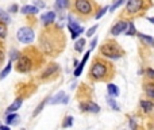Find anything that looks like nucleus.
<instances>
[{
	"mask_svg": "<svg viewBox=\"0 0 154 130\" xmlns=\"http://www.w3.org/2000/svg\"><path fill=\"white\" fill-rule=\"evenodd\" d=\"M10 11H11V12H16V11H18V5L12 4V5H11V8H10Z\"/></svg>",
	"mask_w": 154,
	"mask_h": 130,
	"instance_id": "nucleus-35",
	"label": "nucleus"
},
{
	"mask_svg": "<svg viewBox=\"0 0 154 130\" xmlns=\"http://www.w3.org/2000/svg\"><path fill=\"white\" fill-rule=\"evenodd\" d=\"M146 73H147V76H149V77L154 79V70H153V69H150V68H149V69L146 70Z\"/></svg>",
	"mask_w": 154,
	"mask_h": 130,
	"instance_id": "nucleus-33",
	"label": "nucleus"
},
{
	"mask_svg": "<svg viewBox=\"0 0 154 130\" xmlns=\"http://www.w3.org/2000/svg\"><path fill=\"white\" fill-rule=\"evenodd\" d=\"M126 34L127 35H135V34H137V31H135V27H134V24H132L131 22L128 23V29L126 30Z\"/></svg>",
	"mask_w": 154,
	"mask_h": 130,
	"instance_id": "nucleus-25",
	"label": "nucleus"
},
{
	"mask_svg": "<svg viewBox=\"0 0 154 130\" xmlns=\"http://www.w3.org/2000/svg\"><path fill=\"white\" fill-rule=\"evenodd\" d=\"M84 46H85V39L81 38V39H77V42L74 43V49L77 51H83L84 50Z\"/></svg>",
	"mask_w": 154,
	"mask_h": 130,
	"instance_id": "nucleus-21",
	"label": "nucleus"
},
{
	"mask_svg": "<svg viewBox=\"0 0 154 130\" xmlns=\"http://www.w3.org/2000/svg\"><path fill=\"white\" fill-rule=\"evenodd\" d=\"M22 14H37L38 12V7H35V5H24V7H22L20 10Z\"/></svg>",
	"mask_w": 154,
	"mask_h": 130,
	"instance_id": "nucleus-14",
	"label": "nucleus"
},
{
	"mask_svg": "<svg viewBox=\"0 0 154 130\" xmlns=\"http://www.w3.org/2000/svg\"><path fill=\"white\" fill-rule=\"evenodd\" d=\"M127 27H128V23L127 22H118V23L115 24V26L112 27V30H111V32H112L113 35H119L120 32L126 31Z\"/></svg>",
	"mask_w": 154,
	"mask_h": 130,
	"instance_id": "nucleus-10",
	"label": "nucleus"
},
{
	"mask_svg": "<svg viewBox=\"0 0 154 130\" xmlns=\"http://www.w3.org/2000/svg\"><path fill=\"white\" fill-rule=\"evenodd\" d=\"M56 5L59 10H65L69 5V0H56Z\"/></svg>",
	"mask_w": 154,
	"mask_h": 130,
	"instance_id": "nucleus-22",
	"label": "nucleus"
},
{
	"mask_svg": "<svg viewBox=\"0 0 154 130\" xmlns=\"http://www.w3.org/2000/svg\"><path fill=\"white\" fill-rule=\"evenodd\" d=\"M100 51H101L103 56L110 57V58H119V57L122 56L119 48L113 42H108V43H105V45H103Z\"/></svg>",
	"mask_w": 154,
	"mask_h": 130,
	"instance_id": "nucleus-1",
	"label": "nucleus"
},
{
	"mask_svg": "<svg viewBox=\"0 0 154 130\" xmlns=\"http://www.w3.org/2000/svg\"><path fill=\"white\" fill-rule=\"evenodd\" d=\"M68 100H69V98L65 95V92L64 91H59L58 94H57L56 96L50 100V103H51V104H59V103H64V104H65V103H68Z\"/></svg>",
	"mask_w": 154,
	"mask_h": 130,
	"instance_id": "nucleus-9",
	"label": "nucleus"
},
{
	"mask_svg": "<svg viewBox=\"0 0 154 130\" xmlns=\"http://www.w3.org/2000/svg\"><path fill=\"white\" fill-rule=\"evenodd\" d=\"M107 11H108V7H104V8H101V10H100L99 12L96 14V19H100V18H101L103 15H104L105 12H107Z\"/></svg>",
	"mask_w": 154,
	"mask_h": 130,
	"instance_id": "nucleus-29",
	"label": "nucleus"
},
{
	"mask_svg": "<svg viewBox=\"0 0 154 130\" xmlns=\"http://www.w3.org/2000/svg\"><path fill=\"white\" fill-rule=\"evenodd\" d=\"M140 107H142L146 113H150L154 108V104L151 102H149V100H142V102H140Z\"/></svg>",
	"mask_w": 154,
	"mask_h": 130,
	"instance_id": "nucleus-16",
	"label": "nucleus"
},
{
	"mask_svg": "<svg viewBox=\"0 0 154 130\" xmlns=\"http://www.w3.org/2000/svg\"><path fill=\"white\" fill-rule=\"evenodd\" d=\"M145 91L149 98H153L154 99V84H147V85L145 87Z\"/></svg>",
	"mask_w": 154,
	"mask_h": 130,
	"instance_id": "nucleus-23",
	"label": "nucleus"
},
{
	"mask_svg": "<svg viewBox=\"0 0 154 130\" xmlns=\"http://www.w3.org/2000/svg\"><path fill=\"white\" fill-rule=\"evenodd\" d=\"M80 107H81V110H83V111H89V113H99V111H100V107L97 104H95L93 102L81 103Z\"/></svg>",
	"mask_w": 154,
	"mask_h": 130,
	"instance_id": "nucleus-8",
	"label": "nucleus"
},
{
	"mask_svg": "<svg viewBox=\"0 0 154 130\" xmlns=\"http://www.w3.org/2000/svg\"><path fill=\"white\" fill-rule=\"evenodd\" d=\"M54 19H56V14H54L53 11L41 15V20H42L45 24H49V23H51V22H54Z\"/></svg>",
	"mask_w": 154,
	"mask_h": 130,
	"instance_id": "nucleus-12",
	"label": "nucleus"
},
{
	"mask_svg": "<svg viewBox=\"0 0 154 130\" xmlns=\"http://www.w3.org/2000/svg\"><path fill=\"white\" fill-rule=\"evenodd\" d=\"M0 22L2 23H4V24H8L11 22V19H10V16H8V14L5 12V11H3L2 8H0Z\"/></svg>",
	"mask_w": 154,
	"mask_h": 130,
	"instance_id": "nucleus-18",
	"label": "nucleus"
},
{
	"mask_svg": "<svg viewBox=\"0 0 154 130\" xmlns=\"http://www.w3.org/2000/svg\"><path fill=\"white\" fill-rule=\"evenodd\" d=\"M76 10L81 14H89L92 10L91 3L88 0H76Z\"/></svg>",
	"mask_w": 154,
	"mask_h": 130,
	"instance_id": "nucleus-6",
	"label": "nucleus"
},
{
	"mask_svg": "<svg viewBox=\"0 0 154 130\" xmlns=\"http://www.w3.org/2000/svg\"><path fill=\"white\" fill-rule=\"evenodd\" d=\"M105 73H107V67H105L104 64H101V62L93 64V67H92V69H91V75H92V77H95V79L104 77Z\"/></svg>",
	"mask_w": 154,
	"mask_h": 130,
	"instance_id": "nucleus-3",
	"label": "nucleus"
},
{
	"mask_svg": "<svg viewBox=\"0 0 154 130\" xmlns=\"http://www.w3.org/2000/svg\"><path fill=\"white\" fill-rule=\"evenodd\" d=\"M73 125V116H66V119H65V122L62 123V126L64 127H69Z\"/></svg>",
	"mask_w": 154,
	"mask_h": 130,
	"instance_id": "nucleus-27",
	"label": "nucleus"
},
{
	"mask_svg": "<svg viewBox=\"0 0 154 130\" xmlns=\"http://www.w3.org/2000/svg\"><path fill=\"white\" fill-rule=\"evenodd\" d=\"M45 103H46V100H45V102H42V103H41L39 106H38V108H37V110L34 111V116H35V115H38V113H39V111H41V110H42V108H43V106H45Z\"/></svg>",
	"mask_w": 154,
	"mask_h": 130,
	"instance_id": "nucleus-32",
	"label": "nucleus"
},
{
	"mask_svg": "<svg viewBox=\"0 0 154 130\" xmlns=\"http://www.w3.org/2000/svg\"><path fill=\"white\" fill-rule=\"evenodd\" d=\"M107 89H108V95H110V96H118L119 95V88L115 84H108Z\"/></svg>",
	"mask_w": 154,
	"mask_h": 130,
	"instance_id": "nucleus-15",
	"label": "nucleus"
},
{
	"mask_svg": "<svg viewBox=\"0 0 154 130\" xmlns=\"http://www.w3.org/2000/svg\"><path fill=\"white\" fill-rule=\"evenodd\" d=\"M96 30H97V24H95L93 27H91V29L88 30V32H86V37H92V35L96 32Z\"/></svg>",
	"mask_w": 154,
	"mask_h": 130,
	"instance_id": "nucleus-30",
	"label": "nucleus"
},
{
	"mask_svg": "<svg viewBox=\"0 0 154 130\" xmlns=\"http://www.w3.org/2000/svg\"><path fill=\"white\" fill-rule=\"evenodd\" d=\"M69 30H70V34H72V38L73 39H76V38L78 37V35L81 34V32H84V27L78 26L76 22H73V18L72 16H69Z\"/></svg>",
	"mask_w": 154,
	"mask_h": 130,
	"instance_id": "nucleus-5",
	"label": "nucleus"
},
{
	"mask_svg": "<svg viewBox=\"0 0 154 130\" xmlns=\"http://www.w3.org/2000/svg\"><path fill=\"white\" fill-rule=\"evenodd\" d=\"M107 102H108V104H110L111 107L113 108V110H116V111H119V110H120V108H119V104L115 102V100L112 99V98H108V99H107Z\"/></svg>",
	"mask_w": 154,
	"mask_h": 130,
	"instance_id": "nucleus-24",
	"label": "nucleus"
},
{
	"mask_svg": "<svg viewBox=\"0 0 154 130\" xmlns=\"http://www.w3.org/2000/svg\"><path fill=\"white\" fill-rule=\"evenodd\" d=\"M15 119H18V115H16V114H14V113H10V114H7L5 122H7V125H14V123H16Z\"/></svg>",
	"mask_w": 154,
	"mask_h": 130,
	"instance_id": "nucleus-20",
	"label": "nucleus"
},
{
	"mask_svg": "<svg viewBox=\"0 0 154 130\" xmlns=\"http://www.w3.org/2000/svg\"><path fill=\"white\" fill-rule=\"evenodd\" d=\"M7 35V30H5L4 23H0V38H4Z\"/></svg>",
	"mask_w": 154,
	"mask_h": 130,
	"instance_id": "nucleus-28",
	"label": "nucleus"
},
{
	"mask_svg": "<svg viewBox=\"0 0 154 130\" xmlns=\"http://www.w3.org/2000/svg\"><path fill=\"white\" fill-rule=\"evenodd\" d=\"M57 69H58V67H57V65H51V67H49V68H47V70H46V72L43 73V76H45V77H47V76L50 75V73H54Z\"/></svg>",
	"mask_w": 154,
	"mask_h": 130,
	"instance_id": "nucleus-26",
	"label": "nucleus"
},
{
	"mask_svg": "<svg viewBox=\"0 0 154 130\" xmlns=\"http://www.w3.org/2000/svg\"><path fill=\"white\" fill-rule=\"evenodd\" d=\"M30 67H31V62H30L29 57L22 56L18 58V64H16L18 72H27V70H30Z\"/></svg>",
	"mask_w": 154,
	"mask_h": 130,
	"instance_id": "nucleus-4",
	"label": "nucleus"
},
{
	"mask_svg": "<svg viewBox=\"0 0 154 130\" xmlns=\"http://www.w3.org/2000/svg\"><path fill=\"white\" fill-rule=\"evenodd\" d=\"M96 42H97V39H96V38H95V39L91 42V49H93L95 46H96Z\"/></svg>",
	"mask_w": 154,
	"mask_h": 130,
	"instance_id": "nucleus-36",
	"label": "nucleus"
},
{
	"mask_svg": "<svg viewBox=\"0 0 154 130\" xmlns=\"http://www.w3.org/2000/svg\"><path fill=\"white\" fill-rule=\"evenodd\" d=\"M138 37H139L145 43H147V45H150V46H153V45H154V38H153V37H149V35L140 34V32L138 34Z\"/></svg>",
	"mask_w": 154,
	"mask_h": 130,
	"instance_id": "nucleus-17",
	"label": "nucleus"
},
{
	"mask_svg": "<svg viewBox=\"0 0 154 130\" xmlns=\"http://www.w3.org/2000/svg\"><path fill=\"white\" fill-rule=\"evenodd\" d=\"M11 68H12V64H11V62H8L7 67H5L4 69H3L2 72H0V80H3V79L7 77V75L11 72Z\"/></svg>",
	"mask_w": 154,
	"mask_h": 130,
	"instance_id": "nucleus-19",
	"label": "nucleus"
},
{
	"mask_svg": "<svg viewBox=\"0 0 154 130\" xmlns=\"http://www.w3.org/2000/svg\"><path fill=\"white\" fill-rule=\"evenodd\" d=\"M16 37L22 43H30L34 41V31L30 27H20L16 32Z\"/></svg>",
	"mask_w": 154,
	"mask_h": 130,
	"instance_id": "nucleus-2",
	"label": "nucleus"
},
{
	"mask_svg": "<svg viewBox=\"0 0 154 130\" xmlns=\"http://www.w3.org/2000/svg\"><path fill=\"white\" fill-rule=\"evenodd\" d=\"M20 106H22V99H20V98H18V99H16L15 102L12 103V104L8 106V108H7V111H5V114L15 113L16 110H19V107H20Z\"/></svg>",
	"mask_w": 154,
	"mask_h": 130,
	"instance_id": "nucleus-13",
	"label": "nucleus"
},
{
	"mask_svg": "<svg viewBox=\"0 0 154 130\" xmlns=\"http://www.w3.org/2000/svg\"><path fill=\"white\" fill-rule=\"evenodd\" d=\"M123 3H124V0H118V2H116L115 4H113L112 7H111V11H115L116 8H118V7H120V5L123 4Z\"/></svg>",
	"mask_w": 154,
	"mask_h": 130,
	"instance_id": "nucleus-31",
	"label": "nucleus"
},
{
	"mask_svg": "<svg viewBox=\"0 0 154 130\" xmlns=\"http://www.w3.org/2000/svg\"><path fill=\"white\" fill-rule=\"evenodd\" d=\"M149 20H150L151 23H154V18H149Z\"/></svg>",
	"mask_w": 154,
	"mask_h": 130,
	"instance_id": "nucleus-38",
	"label": "nucleus"
},
{
	"mask_svg": "<svg viewBox=\"0 0 154 130\" xmlns=\"http://www.w3.org/2000/svg\"><path fill=\"white\" fill-rule=\"evenodd\" d=\"M89 54H91V51H86V53H85V56H84V58L81 60L80 65H78V67L76 68L74 73H73V75H74L76 77H78V76L81 75V72H83V69H84V65L86 64V61H88V58H89Z\"/></svg>",
	"mask_w": 154,
	"mask_h": 130,
	"instance_id": "nucleus-11",
	"label": "nucleus"
},
{
	"mask_svg": "<svg viewBox=\"0 0 154 130\" xmlns=\"http://www.w3.org/2000/svg\"><path fill=\"white\" fill-rule=\"evenodd\" d=\"M35 4H37V7H41V8L45 7V3L42 0H35Z\"/></svg>",
	"mask_w": 154,
	"mask_h": 130,
	"instance_id": "nucleus-34",
	"label": "nucleus"
},
{
	"mask_svg": "<svg viewBox=\"0 0 154 130\" xmlns=\"http://www.w3.org/2000/svg\"><path fill=\"white\" fill-rule=\"evenodd\" d=\"M142 7V0H128L127 2V11L131 14L138 12Z\"/></svg>",
	"mask_w": 154,
	"mask_h": 130,
	"instance_id": "nucleus-7",
	"label": "nucleus"
},
{
	"mask_svg": "<svg viewBox=\"0 0 154 130\" xmlns=\"http://www.w3.org/2000/svg\"><path fill=\"white\" fill-rule=\"evenodd\" d=\"M3 60H4V53H3V51L0 50V64L3 62Z\"/></svg>",
	"mask_w": 154,
	"mask_h": 130,
	"instance_id": "nucleus-37",
	"label": "nucleus"
}]
</instances>
